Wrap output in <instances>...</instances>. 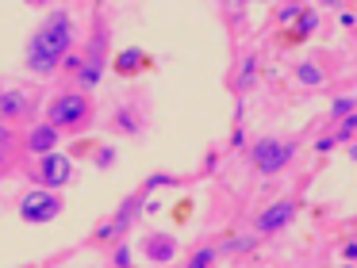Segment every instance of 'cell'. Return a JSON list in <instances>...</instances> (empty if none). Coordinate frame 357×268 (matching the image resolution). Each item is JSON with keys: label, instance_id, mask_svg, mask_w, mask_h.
I'll list each match as a JSON object with an SVG mask.
<instances>
[{"label": "cell", "instance_id": "10", "mask_svg": "<svg viewBox=\"0 0 357 268\" xmlns=\"http://www.w3.org/2000/svg\"><path fill=\"white\" fill-rule=\"evenodd\" d=\"M20 142H24V153H27V157H47V153L58 150V142H62V130L50 127L47 119H35L31 127H24Z\"/></svg>", "mask_w": 357, "mask_h": 268}, {"label": "cell", "instance_id": "15", "mask_svg": "<svg viewBox=\"0 0 357 268\" xmlns=\"http://www.w3.org/2000/svg\"><path fill=\"white\" fill-rule=\"evenodd\" d=\"M219 257H223V249H219V242H204V245H196V249L188 253V260H185L181 268H211Z\"/></svg>", "mask_w": 357, "mask_h": 268}, {"label": "cell", "instance_id": "13", "mask_svg": "<svg viewBox=\"0 0 357 268\" xmlns=\"http://www.w3.org/2000/svg\"><path fill=\"white\" fill-rule=\"evenodd\" d=\"M112 69H116V77H139V73H146V69H154V58H150L142 46H123V50L112 58Z\"/></svg>", "mask_w": 357, "mask_h": 268}, {"label": "cell", "instance_id": "28", "mask_svg": "<svg viewBox=\"0 0 357 268\" xmlns=\"http://www.w3.org/2000/svg\"><path fill=\"white\" fill-rule=\"evenodd\" d=\"M354 237H357V219H354Z\"/></svg>", "mask_w": 357, "mask_h": 268}, {"label": "cell", "instance_id": "26", "mask_svg": "<svg viewBox=\"0 0 357 268\" xmlns=\"http://www.w3.org/2000/svg\"><path fill=\"white\" fill-rule=\"evenodd\" d=\"M315 150H319V153H331V150H338V145H334V138H331V134H323V138L315 142Z\"/></svg>", "mask_w": 357, "mask_h": 268}, {"label": "cell", "instance_id": "2", "mask_svg": "<svg viewBox=\"0 0 357 268\" xmlns=\"http://www.w3.org/2000/svg\"><path fill=\"white\" fill-rule=\"evenodd\" d=\"M47 123L58 127L62 134H85L96 123V100L93 92L77 88V84H66L54 96L47 100Z\"/></svg>", "mask_w": 357, "mask_h": 268}, {"label": "cell", "instance_id": "11", "mask_svg": "<svg viewBox=\"0 0 357 268\" xmlns=\"http://www.w3.org/2000/svg\"><path fill=\"white\" fill-rule=\"evenodd\" d=\"M139 253L150 260V265L169 268V265H173V257L181 253V242H177V234H169V230H150V234L142 237Z\"/></svg>", "mask_w": 357, "mask_h": 268}, {"label": "cell", "instance_id": "20", "mask_svg": "<svg viewBox=\"0 0 357 268\" xmlns=\"http://www.w3.org/2000/svg\"><path fill=\"white\" fill-rule=\"evenodd\" d=\"M354 134H357V111L349 115V119H342V123H338V130H334L331 138H334V145H346Z\"/></svg>", "mask_w": 357, "mask_h": 268}, {"label": "cell", "instance_id": "12", "mask_svg": "<svg viewBox=\"0 0 357 268\" xmlns=\"http://www.w3.org/2000/svg\"><path fill=\"white\" fill-rule=\"evenodd\" d=\"M142 127H146V111H142V100H123L116 104L112 111V130L116 134H127V138H139Z\"/></svg>", "mask_w": 357, "mask_h": 268}, {"label": "cell", "instance_id": "29", "mask_svg": "<svg viewBox=\"0 0 357 268\" xmlns=\"http://www.w3.org/2000/svg\"><path fill=\"white\" fill-rule=\"evenodd\" d=\"M342 268H354V265H342Z\"/></svg>", "mask_w": 357, "mask_h": 268}, {"label": "cell", "instance_id": "14", "mask_svg": "<svg viewBox=\"0 0 357 268\" xmlns=\"http://www.w3.org/2000/svg\"><path fill=\"white\" fill-rule=\"evenodd\" d=\"M20 153H24V142H20V130L0 123V180L20 165Z\"/></svg>", "mask_w": 357, "mask_h": 268}, {"label": "cell", "instance_id": "25", "mask_svg": "<svg viewBox=\"0 0 357 268\" xmlns=\"http://www.w3.org/2000/svg\"><path fill=\"white\" fill-rule=\"evenodd\" d=\"M300 12H303V4H284V8L277 12V19H280V23H288V19H300Z\"/></svg>", "mask_w": 357, "mask_h": 268}, {"label": "cell", "instance_id": "6", "mask_svg": "<svg viewBox=\"0 0 357 268\" xmlns=\"http://www.w3.org/2000/svg\"><path fill=\"white\" fill-rule=\"evenodd\" d=\"M27 176L47 191H62L66 184L73 180V157L62 153V150L47 153V157H35L31 165H27Z\"/></svg>", "mask_w": 357, "mask_h": 268}, {"label": "cell", "instance_id": "27", "mask_svg": "<svg viewBox=\"0 0 357 268\" xmlns=\"http://www.w3.org/2000/svg\"><path fill=\"white\" fill-rule=\"evenodd\" d=\"M342 257H346V260H357V237H354V242L342 245Z\"/></svg>", "mask_w": 357, "mask_h": 268}, {"label": "cell", "instance_id": "19", "mask_svg": "<svg viewBox=\"0 0 357 268\" xmlns=\"http://www.w3.org/2000/svg\"><path fill=\"white\" fill-rule=\"evenodd\" d=\"M354 111H357V100H354V96H338V100L331 104V119H334V123L349 119Z\"/></svg>", "mask_w": 357, "mask_h": 268}, {"label": "cell", "instance_id": "17", "mask_svg": "<svg viewBox=\"0 0 357 268\" xmlns=\"http://www.w3.org/2000/svg\"><path fill=\"white\" fill-rule=\"evenodd\" d=\"M254 77H257V54H246V58L238 61V77H234V88L246 92L250 84H254Z\"/></svg>", "mask_w": 357, "mask_h": 268}, {"label": "cell", "instance_id": "22", "mask_svg": "<svg viewBox=\"0 0 357 268\" xmlns=\"http://www.w3.org/2000/svg\"><path fill=\"white\" fill-rule=\"evenodd\" d=\"M219 249L223 253H250L254 249V237H227V242H219Z\"/></svg>", "mask_w": 357, "mask_h": 268}, {"label": "cell", "instance_id": "9", "mask_svg": "<svg viewBox=\"0 0 357 268\" xmlns=\"http://www.w3.org/2000/svg\"><path fill=\"white\" fill-rule=\"evenodd\" d=\"M296 214H300V203H296L292 196H280V199H273L269 207H261L254 230H257V234H280V230L292 226Z\"/></svg>", "mask_w": 357, "mask_h": 268}, {"label": "cell", "instance_id": "21", "mask_svg": "<svg viewBox=\"0 0 357 268\" xmlns=\"http://www.w3.org/2000/svg\"><path fill=\"white\" fill-rule=\"evenodd\" d=\"M93 165L100 168V173H108V168H116V150H112V145H93Z\"/></svg>", "mask_w": 357, "mask_h": 268}, {"label": "cell", "instance_id": "4", "mask_svg": "<svg viewBox=\"0 0 357 268\" xmlns=\"http://www.w3.org/2000/svg\"><path fill=\"white\" fill-rule=\"evenodd\" d=\"M246 157L261 176H280L296 157H300V142H296V138H284V134H261V138L250 142Z\"/></svg>", "mask_w": 357, "mask_h": 268}, {"label": "cell", "instance_id": "8", "mask_svg": "<svg viewBox=\"0 0 357 268\" xmlns=\"http://www.w3.org/2000/svg\"><path fill=\"white\" fill-rule=\"evenodd\" d=\"M35 115H39V96L31 88H0V123H27L31 127Z\"/></svg>", "mask_w": 357, "mask_h": 268}, {"label": "cell", "instance_id": "16", "mask_svg": "<svg viewBox=\"0 0 357 268\" xmlns=\"http://www.w3.org/2000/svg\"><path fill=\"white\" fill-rule=\"evenodd\" d=\"M296 81L300 84H307V88H323L326 84V69L319 65V61H300V65H296Z\"/></svg>", "mask_w": 357, "mask_h": 268}, {"label": "cell", "instance_id": "3", "mask_svg": "<svg viewBox=\"0 0 357 268\" xmlns=\"http://www.w3.org/2000/svg\"><path fill=\"white\" fill-rule=\"evenodd\" d=\"M112 27H108V15H104V8H96L93 12V31H89V42L85 50H81V69L77 77H73V84L85 92H93L96 84H100L104 69L112 65Z\"/></svg>", "mask_w": 357, "mask_h": 268}, {"label": "cell", "instance_id": "24", "mask_svg": "<svg viewBox=\"0 0 357 268\" xmlns=\"http://www.w3.org/2000/svg\"><path fill=\"white\" fill-rule=\"evenodd\" d=\"M162 184H181L177 176H169V173H154V176H146V180H142V191H154V188H162Z\"/></svg>", "mask_w": 357, "mask_h": 268}, {"label": "cell", "instance_id": "5", "mask_svg": "<svg viewBox=\"0 0 357 268\" xmlns=\"http://www.w3.org/2000/svg\"><path fill=\"white\" fill-rule=\"evenodd\" d=\"M142 203H146V191L139 188V191H135V196H127L123 203L116 207V214H108V219H104L100 226L93 230V242L108 245V249H112V245H116V242H123V234H127V230H131V222H135V219H139V214H142Z\"/></svg>", "mask_w": 357, "mask_h": 268}, {"label": "cell", "instance_id": "23", "mask_svg": "<svg viewBox=\"0 0 357 268\" xmlns=\"http://www.w3.org/2000/svg\"><path fill=\"white\" fill-rule=\"evenodd\" d=\"M112 265H116V268H131V245H127V242L112 245Z\"/></svg>", "mask_w": 357, "mask_h": 268}, {"label": "cell", "instance_id": "18", "mask_svg": "<svg viewBox=\"0 0 357 268\" xmlns=\"http://www.w3.org/2000/svg\"><path fill=\"white\" fill-rule=\"evenodd\" d=\"M315 27H319V12H315V8H303L300 19H296V31H292L288 38H307Z\"/></svg>", "mask_w": 357, "mask_h": 268}, {"label": "cell", "instance_id": "1", "mask_svg": "<svg viewBox=\"0 0 357 268\" xmlns=\"http://www.w3.org/2000/svg\"><path fill=\"white\" fill-rule=\"evenodd\" d=\"M77 46V23L66 8H54L39 19V27L31 31L24 46V65L31 69L35 77H50L66 65V58Z\"/></svg>", "mask_w": 357, "mask_h": 268}, {"label": "cell", "instance_id": "7", "mask_svg": "<svg viewBox=\"0 0 357 268\" xmlns=\"http://www.w3.org/2000/svg\"><path fill=\"white\" fill-rule=\"evenodd\" d=\"M62 211H66V196H62V191L31 188L24 199H20V219H24V222H31V226H43V222H54Z\"/></svg>", "mask_w": 357, "mask_h": 268}]
</instances>
